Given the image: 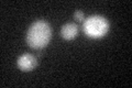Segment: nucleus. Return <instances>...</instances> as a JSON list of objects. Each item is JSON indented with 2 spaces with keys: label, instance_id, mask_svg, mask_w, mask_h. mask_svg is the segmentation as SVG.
<instances>
[{
  "label": "nucleus",
  "instance_id": "4",
  "mask_svg": "<svg viewBox=\"0 0 132 88\" xmlns=\"http://www.w3.org/2000/svg\"><path fill=\"white\" fill-rule=\"evenodd\" d=\"M78 33V28L75 23H66L61 29V35L65 40H73Z\"/></svg>",
  "mask_w": 132,
  "mask_h": 88
},
{
  "label": "nucleus",
  "instance_id": "1",
  "mask_svg": "<svg viewBox=\"0 0 132 88\" xmlns=\"http://www.w3.org/2000/svg\"><path fill=\"white\" fill-rule=\"evenodd\" d=\"M52 36V29L50 23L44 20H38L31 24L27 33V42L29 46L39 50L48 44Z\"/></svg>",
  "mask_w": 132,
  "mask_h": 88
},
{
  "label": "nucleus",
  "instance_id": "5",
  "mask_svg": "<svg viewBox=\"0 0 132 88\" xmlns=\"http://www.w3.org/2000/svg\"><path fill=\"white\" fill-rule=\"evenodd\" d=\"M74 17H75V19L78 21H84V12L82 11H76L75 13H74Z\"/></svg>",
  "mask_w": 132,
  "mask_h": 88
},
{
  "label": "nucleus",
  "instance_id": "3",
  "mask_svg": "<svg viewBox=\"0 0 132 88\" xmlns=\"http://www.w3.org/2000/svg\"><path fill=\"white\" fill-rule=\"evenodd\" d=\"M36 66V58L31 55V54H23L18 58V67L24 70V72H29V70L33 69Z\"/></svg>",
  "mask_w": 132,
  "mask_h": 88
},
{
  "label": "nucleus",
  "instance_id": "2",
  "mask_svg": "<svg viewBox=\"0 0 132 88\" xmlns=\"http://www.w3.org/2000/svg\"><path fill=\"white\" fill-rule=\"evenodd\" d=\"M82 30L87 36L93 39H99L106 35V33L108 32L109 22L102 15H90L84 21Z\"/></svg>",
  "mask_w": 132,
  "mask_h": 88
}]
</instances>
